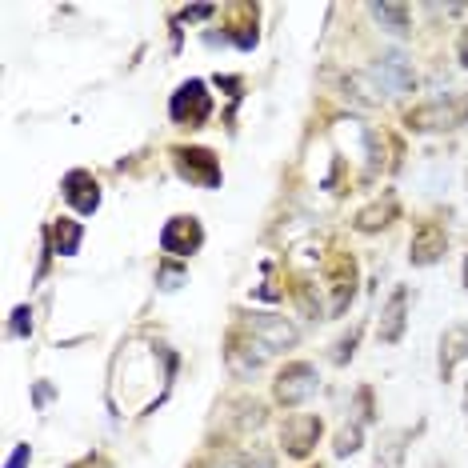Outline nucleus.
Returning a JSON list of instances; mask_svg holds the SVG:
<instances>
[{
    "label": "nucleus",
    "mask_w": 468,
    "mask_h": 468,
    "mask_svg": "<svg viewBox=\"0 0 468 468\" xmlns=\"http://www.w3.org/2000/svg\"><path fill=\"white\" fill-rule=\"evenodd\" d=\"M464 289H468V257H464Z\"/></svg>",
    "instance_id": "obj_31"
},
{
    "label": "nucleus",
    "mask_w": 468,
    "mask_h": 468,
    "mask_svg": "<svg viewBox=\"0 0 468 468\" xmlns=\"http://www.w3.org/2000/svg\"><path fill=\"white\" fill-rule=\"evenodd\" d=\"M28 333H33V308L20 304L13 313V336H28Z\"/></svg>",
    "instance_id": "obj_23"
},
{
    "label": "nucleus",
    "mask_w": 468,
    "mask_h": 468,
    "mask_svg": "<svg viewBox=\"0 0 468 468\" xmlns=\"http://www.w3.org/2000/svg\"><path fill=\"white\" fill-rule=\"evenodd\" d=\"M225 356H229V368L237 372V377H249V372H257L264 360H269V348H261L249 333H232Z\"/></svg>",
    "instance_id": "obj_14"
},
{
    "label": "nucleus",
    "mask_w": 468,
    "mask_h": 468,
    "mask_svg": "<svg viewBox=\"0 0 468 468\" xmlns=\"http://www.w3.org/2000/svg\"><path fill=\"white\" fill-rule=\"evenodd\" d=\"M28 461H33V449H28V444H16V452L8 456L5 468H28Z\"/></svg>",
    "instance_id": "obj_27"
},
{
    "label": "nucleus",
    "mask_w": 468,
    "mask_h": 468,
    "mask_svg": "<svg viewBox=\"0 0 468 468\" xmlns=\"http://www.w3.org/2000/svg\"><path fill=\"white\" fill-rule=\"evenodd\" d=\"M328 292H333V301H328V313L340 316L348 308V301H353V289H356V261L348 257V252H340V257L333 261V269H328Z\"/></svg>",
    "instance_id": "obj_11"
},
{
    "label": "nucleus",
    "mask_w": 468,
    "mask_h": 468,
    "mask_svg": "<svg viewBox=\"0 0 468 468\" xmlns=\"http://www.w3.org/2000/svg\"><path fill=\"white\" fill-rule=\"evenodd\" d=\"M336 144H340V153H345L348 161L365 165V176L380 173V136L368 133L365 124H356V121L336 124Z\"/></svg>",
    "instance_id": "obj_4"
},
{
    "label": "nucleus",
    "mask_w": 468,
    "mask_h": 468,
    "mask_svg": "<svg viewBox=\"0 0 468 468\" xmlns=\"http://www.w3.org/2000/svg\"><path fill=\"white\" fill-rule=\"evenodd\" d=\"M372 16H377L380 25H385L388 33H397V37H404L412 28V13L404 5H372Z\"/></svg>",
    "instance_id": "obj_21"
},
{
    "label": "nucleus",
    "mask_w": 468,
    "mask_h": 468,
    "mask_svg": "<svg viewBox=\"0 0 468 468\" xmlns=\"http://www.w3.org/2000/svg\"><path fill=\"white\" fill-rule=\"evenodd\" d=\"M156 281H161V289L173 292V289H180V281H185V272H180V269H161V272H156Z\"/></svg>",
    "instance_id": "obj_26"
},
{
    "label": "nucleus",
    "mask_w": 468,
    "mask_h": 468,
    "mask_svg": "<svg viewBox=\"0 0 468 468\" xmlns=\"http://www.w3.org/2000/svg\"><path fill=\"white\" fill-rule=\"evenodd\" d=\"M456 60L468 69V28H461V40H456Z\"/></svg>",
    "instance_id": "obj_29"
},
{
    "label": "nucleus",
    "mask_w": 468,
    "mask_h": 468,
    "mask_svg": "<svg viewBox=\"0 0 468 468\" xmlns=\"http://www.w3.org/2000/svg\"><path fill=\"white\" fill-rule=\"evenodd\" d=\"M409 441H412V432H409V429L388 432L385 441H380L377 456H372V468H400V461H404V449H409Z\"/></svg>",
    "instance_id": "obj_18"
},
{
    "label": "nucleus",
    "mask_w": 468,
    "mask_h": 468,
    "mask_svg": "<svg viewBox=\"0 0 468 468\" xmlns=\"http://www.w3.org/2000/svg\"><path fill=\"white\" fill-rule=\"evenodd\" d=\"M409 261L417 264V269H429L449 252V232H444L441 220H420L417 229H412V244H409Z\"/></svg>",
    "instance_id": "obj_9"
},
{
    "label": "nucleus",
    "mask_w": 468,
    "mask_h": 468,
    "mask_svg": "<svg viewBox=\"0 0 468 468\" xmlns=\"http://www.w3.org/2000/svg\"><path fill=\"white\" fill-rule=\"evenodd\" d=\"M392 217H397V197H385V205H372L365 212H356V229L360 232H377V229H385Z\"/></svg>",
    "instance_id": "obj_20"
},
{
    "label": "nucleus",
    "mask_w": 468,
    "mask_h": 468,
    "mask_svg": "<svg viewBox=\"0 0 468 468\" xmlns=\"http://www.w3.org/2000/svg\"><path fill=\"white\" fill-rule=\"evenodd\" d=\"M356 449H360V420L345 424V429L336 432V444H333V452H336V456H353Z\"/></svg>",
    "instance_id": "obj_22"
},
{
    "label": "nucleus",
    "mask_w": 468,
    "mask_h": 468,
    "mask_svg": "<svg viewBox=\"0 0 468 468\" xmlns=\"http://www.w3.org/2000/svg\"><path fill=\"white\" fill-rule=\"evenodd\" d=\"M240 464H244V468H272V456L261 452V449H244V452H240Z\"/></svg>",
    "instance_id": "obj_24"
},
{
    "label": "nucleus",
    "mask_w": 468,
    "mask_h": 468,
    "mask_svg": "<svg viewBox=\"0 0 468 468\" xmlns=\"http://www.w3.org/2000/svg\"><path fill=\"white\" fill-rule=\"evenodd\" d=\"M316 468H321V464H316Z\"/></svg>",
    "instance_id": "obj_34"
},
{
    "label": "nucleus",
    "mask_w": 468,
    "mask_h": 468,
    "mask_svg": "<svg viewBox=\"0 0 468 468\" xmlns=\"http://www.w3.org/2000/svg\"><path fill=\"white\" fill-rule=\"evenodd\" d=\"M48 397H52V388H48V385H37V392H33V400L40 404V409H45V404H48Z\"/></svg>",
    "instance_id": "obj_30"
},
{
    "label": "nucleus",
    "mask_w": 468,
    "mask_h": 468,
    "mask_svg": "<svg viewBox=\"0 0 468 468\" xmlns=\"http://www.w3.org/2000/svg\"><path fill=\"white\" fill-rule=\"evenodd\" d=\"M468 360V321L449 324L441 336V356H436V368H441V380H449L456 368Z\"/></svg>",
    "instance_id": "obj_15"
},
{
    "label": "nucleus",
    "mask_w": 468,
    "mask_h": 468,
    "mask_svg": "<svg viewBox=\"0 0 468 468\" xmlns=\"http://www.w3.org/2000/svg\"><path fill=\"white\" fill-rule=\"evenodd\" d=\"M176 353L153 340H129L112 356L109 372V404L116 417H144L168 397L176 377Z\"/></svg>",
    "instance_id": "obj_1"
},
{
    "label": "nucleus",
    "mask_w": 468,
    "mask_h": 468,
    "mask_svg": "<svg viewBox=\"0 0 468 468\" xmlns=\"http://www.w3.org/2000/svg\"><path fill=\"white\" fill-rule=\"evenodd\" d=\"M200 244H205V229L197 217H173L161 229V252L168 257H193Z\"/></svg>",
    "instance_id": "obj_10"
},
{
    "label": "nucleus",
    "mask_w": 468,
    "mask_h": 468,
    "mask_svg": "<svg viewBox=\"0 0 468 468\" xmlns=\"http://www.w3.org/2000/svg\"><path fill=\"white\" fill-rule=\"evenodd\" d=\"M48 232H52V249H57L60 257H72V252L80 249L84 229L77 225V220H65V217H60V220H57V225H52Z\"/></svg>",
    "instance_id": "obj_19"
},
{
    "label": "nucleus",
    "mask_w": 468,
    "mask_h": 468,
    "mask_svg": "<svg viewBox=\"0 0 468 468\" xmlns=\"http://www.w3.org/2000/svg\"><path fill=\"white\" fill-rule=\"evenodd\" d=\"M404 324H409V289L404 284H397L388 296V304L380 308V328L377 336L385 340V345H397V340L404 336Z\"/></svg>",
    "instance_id": "obj_16"
},
{
    "label": "nucleus",
    "mask_w": 468,
    "mask_h": 468,
    "mask_svg": "<svg viewBox=\"0 0 468 468\" xmlns=\"http://www.w3.org/2000/svg\"><path fill=\"white\" fill-rule=\"evenodd\" d=\"M176 173L188 180V185L200 188H220V161L208 153V148H173Z\"/></svg>",
    "instance_id": "obj_7"
},
{
    "label": "nucleus",
    "mask_w": 468,
    "mask_h": 468,
    "mask_svg": "<svg viewBox=\"0 0 468 468\" xmlns=\"http://www.w3.org/2000/svg\"><path fill=\"white\" fill-rule=\"evenodd\" d=\"M464 185H468V173H464Z\"/></svg>",
    "instance_id": "obj_33"
},
{
    "label": "nucleus",
    "mask_w": 468,
    "mask_h": 468,
    "mask_svg": "<svg viewBox=\"0 0 468 468\" xmlns=\"http://www.w3.org/2000/svg\"><path fill=\"white\" fill-rule=\"evenodd\" d=\"M468 121V89L444 92V97H432L417 104L409 112V129L412 133H444V129H461Z\"/></svg>",
    "instance_id": "obj_2"
},
{
    "label": "nucleus",
    "mask_w": 468,
    "mask_h": 468,
    "mask_svg": "<svg viewBox=\"0 0 468 468\" xmlns=\"http://www.w3.org/2000/svg\"><path fill=\"white\" fill-rule=\"evenodd\" d=\"M168 116L180 129H200L212 116V92L205 89V80H185L168 101Z\"/></svg>",
    "instance_id": "obj_3"
},
{
    "label": "nucleus",
    "mask_w": 468,
    "mask_h": 468,
    "mask_svg": "<svg viewBox=\"0 0 468 468\" xmlns=\"http://www.w3.org/2000/svg\"><path fill=\"white\" fill-rule=\"evenodd\" d=\"M229 16V40L237 48H252L257 45V5H249V0H237V5L225 8Z\"/></svg>",
    "instance_id": "obj_17"
},
{
    "label": "nucleus",
    "mask_w": 468,
    "mask_h": 468,
    "mask_svg": "<svg viewBox=\"0 0 468 468\" xmlns=\"http://www.w3.org/2000/svg\"><path fill=\"white\" fill-rule=\"evenodd\" d=\"M60 188H65V200L80 212V217H92V212L101 208V185H97V176L84 173V168H72Z\"/></svg>",
    "instance_id": "obj_13"
},
{
    "label": "nucleus",
    "mask_w": 468,
    "mask_h": 468,
    "mask_svg": "<svg viewBox=\"0 0 468 468\" xmlns=\"http://www.w3.org/2000/svg\"><path fill=\"white\" fill-rule=\"evenodd\" d=\"M464 420H468V388H464Z\"/></svg>",
    "instance_id": "obj_32"
},
{
    "label": "nucleus",
    "mask_w": 468,
    "mask_h": 468,
    "mask_svg": "<svg viewBox=\"0 0 468 468\" xmlns=\"http://www.w3.org/2000/svg\"><path fill=\"white\" fill-rule=\"evenodd\" d=\"M244 333L257 340L261 348H269V353H284V348L296 345V328L284 321V316H276V313H252V316H244Z\"/></svg>",
    "instance_id": "obj_6"
},
{
    "label": "nucleus",
    "mask_w": 468,
    "mask_h": 468,
    "mask_svg": "<svg viewBox=\"0 0 468 468\" xmlns=\"http://www.w3.org/2000/svg\"><path fill=\"white\" fill-rule=\"evenodd\" d=\"M377 80H380V89L392 92V97H404V92H412L417 89V72H412V65L400 57V52H385V57L377 60Z\"/></svg>",
    "instance_id": "obj_12"
},
{
    "label": "nucleus",
    "mask_w": 468,
    "mask_h": 468,
    "mask_svg": "<svg viewBox=\"0 0 468 468\" xmlns=\"http://www.w3.org/2000/svg\"><path fill=\"white\" fill-rule=\"evenodd\" d=\"M353 345H356V328H353V333H348V336H345V340H340V345H336V353H333V360H336V365H345V360L356 353Z\"/></svg>",
    "instance_id": "obj_25"
},
{
    "label": "nucleus",
    "mask_w": 468,
    "mask_h": 468,
    "mask_svg": "<svg viewBox=\"0 0 468 468\" xmlns=\"http://www.w3.org/2000/svg\"><path fill=\"white\" fill-rule=\"evenodd\" d=\"M316 388H321V377H316V368L304 365V360H292V365H284L281 377H276L272 397L281 400L284 409H296V404H304Z\"/></svg>",
    "instance_id": "obj_5"
},
{
    "label": "nucleus",
    "mask_w": 468,
    "mask_h": 468,
    "mask_svg": "<svg viewBox=\"0 0 468 468\" xmlns=\"http://www.w3.org/2000/svg\"><path fill=\"white\" fill-rule=\"evenodd\" d=\"M217 8L212 5H197V8H185V20H205V16H212Z\"/></svg>",
    "instance_id": "obj_28"
},
{
    "label": "nucleus",
    "mask_w": 468,
    "mask_h": 468,
    "mask_svg": "<svg viewBox=\"0 0 468 468\" xmlns=\"http://www.w3.org/2000/svg\"><path fill=\"white\" fill-rule=\"evenodd\" d=\"M324 424L321 417H313V412H301V417H289L281 429V449L292 456V461H304L308 452L316 449V441H321Z\"/></svg>",
    "instance_id": "obj_8"
}]
</instances>
